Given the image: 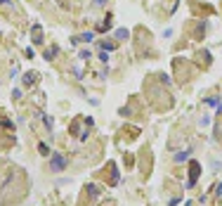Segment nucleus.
Instances as JSON below:
<instances>
[{"instance_id": "obj_1", "label": "nucleus", "mask_w": 222, "mask_h": 206, "mask_svg": "<svg viewBox=\"0 0 222 206\" xmlns=\"http://www.w3.org/2000/svg\"><path fill=\"white\" fill-rule=\"evenodd\" d=\"M66 163H69V159L64 157V154L54 152L52 159H50V171H52V173H59V171H64V168H66Z\"/></svg>"}, {"instance_id": "obj_2", "label": "nucleus", "mask_w": 222, "mask_h": 206, "mask_svg": "<svg viewBox=\"0 0 222 206\" xmlns=\"http://www.w3.org/2000/svg\"><path fill=\"white\" fill-rule=\"evenodd\" d=\"M199 171H201V166H199V163H191V178H189V183H187V187H194L196 178H199Z\"/></svg>"}, {"instance_id": "obj_3", "label": "nucleus", "mask_w": 222, "mask_h": 206, "mask_svg": "<svg viewBox=\"0 0 222 206\" xmlns=\"http://www.w3.org/2000/svg\"><path fill=\"white\" fill-rule=\"evenodd\" d=\"M92 38H95V33H92V31H88V33H80V36H78L76 40H80V43H90Z\"/></svg>"}, {"instance_id": "obj_4", "label": "nucleus", "mask_w": 222, "mask_h": 206, "mask_svg": "<svg viewBox=\"0 0 222 206\" xmlns=\"http://www.w3.org/2000/svg\"><path fill=\"white\" fill-rule=\"evenodd\" d=\"M175 159H177V161H187V159H189V149H184V152H180V154H175Z\"/></svg>"}, {"instance_id": "obj_5", "label": "nucleus", "mask_w": 222, "mask_h": 206, "mask_svg": "<svg viewBox=\"0 0 222 206\" xmlns=\"http://www.w3.org/2000/svg\"><path fill=\"white\" fill-rule=\"evenodd\" d=\"M116 38L118 40H125L128 38V31H125V28H118V31H116Z\"/></svg>"}, {"instance_id": "obj_6", "label": "nucleus", "mask_w": 222, "mask_h": 206, "mask_svg": "<svg viewBox=\"0 0 222 206\" xmlns=\"http://www.w3.org/2000/svg\"><path fill=\"white\" fill-rule=\"evenodd\" d=\"M54 54H57V48H50L48 52H45V59H54Z\"/></svg>"}, {"instance_id": "obj_7", "label": "nucleus", "mask_w": 222, "mask_h": 206, "mask_svg": "<svg viewBox=\"0 0 222 206\" xmlns=\"http://www.w3.org/2000/svg\"><path fill=\"white\" fill-rule=\"evenodd\" d=\"M78 57H80V59H90V57H92V52H90V50H83V52L78 54Z\"/></svg>"}, {"instance_id": "obj_8", "label": "nucleus", "mask_w": 222, "mask_h": 206, "mask_svg": "<svg viewBox=\"0 0 222 206\" xmlns=\"http://www.w3.org/2000/svg\"><path fill=\"white\" fill-rule=\"evenodd\" d=\"M38 149H40V154H45V157H48V145H45V142H40V145H38Z\"/></svg>"}, {"instance_id": "obj_9", "label": "nucleus", "mask_w": 222, "mask_h": 206, "mask_svg": "<svg viewBox=\"0 0 222 206\" xmlns=\"http://www.w3.org/2000/svg\"><path fill=\"white\" fill-rule=\"evenodd\" d=\"M24 83H26V85H31V83H33V74H26V78H24Z\"/></svg>"}, {"instance_id": "obj_10", "label": "nucleus", "mask_w": 222, "mask_h": 206, "mask_svg": "<svg viewBox=\"0 0 222 206\" xmlns=\"http://www.w3.org/2000/svg\"><path fill=\"white\" fill-rule=\"evenodd\" d=\"M99 59H102V62H106V59H109V54H106V50H102V52H99Z\"/></svg>"}, {"instance_id": "obj_11", "label": "nucleus", "mask_w": 222, "mask_h": 206, "mask_svg": "<svg viewBox=\"0 0 222 206\" xmlns=\"http://www.w3.org/2000/svg\"><path fill=\"white\" fill-rule=\"evenodd\" d=\"M215 192H217V194L222 197V183H220V185H217V187H215Z\"/></svg>"}, {"instance_id": "obj_12", "label": "nucleus", "mask_w": 222, "mask_h": 206, "mask_svg": "<svg viewBox=\"0 0 222 206\" xmlns=\"http://www.w3.org/2000/svg\"><path fill=\"white\" fill-rule=\"evenodd\" d=\"M95 3H97V5H104V3H106V0H95Z\"/></svg>"}, {"instance_id": "obj_13", "label": "nucleus", "mask_w": 222, "mask_h": 206, "mask_svg": "<svg viewBox=\"0 0 222 206\" xmlns=\"http://www.w3.org/2000/svg\"><path fill=\"white\" fill-rule=\"evenodd\" d=\"M7 3H10V0H0V5H7Z\"/></svg>"}]
</instances>
